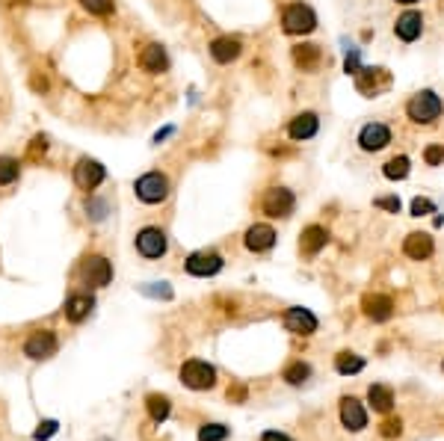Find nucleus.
Masks as SVG:
<instances>
[{"mask_svg": "<svg viewBox=\"0 0 444 441\" xmlns=\"http://www.w3.org/2000/svg\"><path fill=\"white\" fill-rule=\"evenodd\" d=\"M275 246V231L270 225H252L249 231H246V249L249 252H266Z\"/></svg>", "mask_w": 444, "mask_h": 441, "instance_id": "20", "label": "nucleus"}, {"mask_svg": "<svg viewBox=\"0 0 444 441\" xmlns=\"http://www.w3.org/2000/svg\"><path fill=\"white\" fill-rule=\"evenodd\" d=\"M104 178H107V169L98 160H92V158H81V160H77V166H74V184L81 190L89 193V190L101 187Z\"/></svg>", "mask_w": 444, "mask_h": 441, "instance_id": "6", "label": "nucleus"}, {"mask_svg": "<svg viewBox=\"0 0 444 441\" xmlns=\"http://www.w3.org/2000/svg\"><path fill=\"white\" fill-rule=\"evenodd\" d=\"M56 347H59V341H56V335L54 332H36V335H30L27 338V344H24V352L30 358H36V361H42V358H51L54 352H56Z\"/></svg>", "mask_w": 444, "mask_h": 441, "instance_id": "11", "label": "nucleus"}, {"mask_svg": "<svg viewBox=\"0 0 444 441\" xmlns=\"http://www.w3.org/2000/svg\"><path fill=\"white\" fill-rule=\"evenodd\" d=\"M261 441H293L290 435H284V433H275V429H270V433H264Z\"/></svg>", "mask_w": 444, "mask_h": 441, "instance_id": "40", "label": "nucleus"}, {"mask_svg": "<svg viewBox=\"0 0 444 441\" xmlns=\"http://www.w3.org/2000/svg\"><path fill=\"white\" fill-rule=\"evenodd\" d=\"M317 127H320V119L314 113H299L296 119L288 125V133H290V140L296 142H305V140H311L314 133H317Z\"/></svg>", "mask_w": 444, "mask_h": 441, "instance_id": "18", "label": "nucleus"}, {"mask_svg": "<svg viewBox=\"0 0 444 441\" xmlns=\"http://www.w3.org/2000/svg\"><path fill=\"white\" fill-rule=\"evenodd\" d=\"M83 279H86V284H92V288H107V284L113 281L110 261H107L104 255H92V258H86V263H83Z\"/></svg>", "mask_w": 444, "mask_h": 441, "instance_id": "9", "label": "nucleus"}, {"mask_svg": "<svg viewBox=\"0 0 444 441\" xmlns=\"http://www.w3.org/2000/svg\"><path fill=\"white\" fill-rule=\"evenodd\" d=\"M134 190H136V199L140 202L160 204V202H166V195H169V178H166L163 172H145L142 178H136Z\"/></svg>", "mask_w": 444, "mask_h": 441, "instance_id": "3", "label": "nucleus"}, {"mask_svg": "<svg viewBox=\"0 0 444 441\" xmlns=\"http://www.w3.org/2000/svg\"><path fill=\"white\" fill-rule=\"evenodd\" d=\"M377 208L391 211V213H400V199H397V195H382V199H377Z\"/></svg>", "mask_w": 444, "mask_h": 441, "instance_id": "39", "label": "nucleus"}, {"mask_svg": "<svg viewBox=\"0 0 444 441\" xmlns=\"http://www.w3.org/2000/svg\"><path fill=\"white\" fill-rule=\"evenodd\" d=\"M397 3H403V6H412V3H418V0H397Z\"/></svg>", "mask_w": 444, "mask_h": 441, "instance_id": "44", "label": "nucleus"}, {"mask_svg": "<svg viewBox=\"0 0 444 441\" xmlns=\"http://www.w3.org/2000/svg\"><path fill=\"white\" fill-rule=\"evenodd\" d=\"M222 270V255L220 252H193L190 258H187V272L190 276H202V279H207V276H216V272Z\"/></svg>", "mask_w": 444, "mask_h": 441, "instance_id": "8", "label": "nucleus"}, {"mask_svg": "<svg viewBox=\"0 0 444 441\" xmlns=\"http://www.w3.org/2000/svg\"><path fill=\"white\" fill-rule=\"evenodd\" d=\"M355 86H359L361 95L377 98V95H382V92L391 86V74L385 72V68H370V65H364V68H359V72H355Z\"/></svg>", "mask_w": 444, "mask_h": 441, "instance_id": "4", "label": "nucleus"}, {"mask_svg": "<svg viewBox=\"0 0 444 441\" xmlns=\"http://www.w3.org/2000/svg\"><path fill=\"white\" fill-rule=\"evenodd\" d=\"M95 308V299L92 297H72L65 302V317L72 323H81L89 317V311Z\"/></svg>", "mask_w": 444, "mask_h": 441, "instance_id": "25", "label": "nucleus"}, {"mask_svg": "<svg viewBox=\"0 0 444 441\" xmlns=\"http://www.w3.org/2000/svg\"><path fill=\"white\" fill-rule=\"evenodd\" d=\"M444 110V104H441V98L436 92H418V95H412V101L406 104V113H409V119L414 125H432L441 116Z\"/></svg>", "mask_w": 444, "mask_h": 441, "instance_id": "1", "label": "nucleus"}, {"mask_svg": "<svg viewBox=\"0 0 444 441\" xmlns=\"http://www.w3.org/2000/svg\"><path fill=\"white\" fill-rule=\"evenodd\" d=\"M81 3H83V9L89 15H101V18L110 15L116 9V0H81Z\"/></svg>", "mask_w": 444, "mask_h": 441, "instance_id": "32", "label": "nucleus"}, {"mask_svg": "<svg viewBox=\"0 0 444 441\" xmlns=\"http://www.w3.org/2000/svg\"><path fill=\"white\" fill-rule=\"evenodd\" d=\"M240 51H243V45H240V39H234V36H220V39H213L211 42V56L216 63H222V65L237 60Z\"/></svg>", "mask_w": 444, "mask_h": 441, "instance_id": "17", "label": "nucleus"}, {"mask_svg": "<svg viewBox=\"0 0 444 441\" xmlns=\"http://www.w3.org/2000/svg\"><path fill=\"white\" fill-rule=\"evenodd\" d=\"M284 326H288V332H293V335H314V332H317V317H314L308 308H288Z\"/></svg>", "mask_w": 444, "mask_h": 441, "instance_id": "13", "label": "nucleus"}, {"mask_svg": "<svg viewBox=\"0 0 444 441\" xmlns=\"http://www.w3.org/2000/svg\"><path fill=\"white\" fill-rule=\"evenodd\" d=\"M335 367H338V374L352 376V374H361V370H364V358L355 356V352H338V358H335Z\"/></svg>", "mask_w": 444, "mask_h": 441, "instance_id": "26", "label": "nucleus"}, {"mask_svg": "<svg viewBox=\"0 0 444 441\" xmlns=\"http://www.w3.org/2000/svg\"><path fill=\"white\" fill-rule=\"evenodd\" d=\"M379 433H382L385 438H397V435L403 433V420H400V418H388V420H382Z\"/></svg>", "mask_w": 444, "mask_h": 441, "instance_id": "34", "label": "nucleus"}, {"mask_svg": "<svg viewBox=\"0 0 444 441\" xmlns=\"http://www.w3.org/2000/svg\"><path fill=\"white\" fill-rule=\"evenodd\" d=\"M18 175H21V163L15 158H0V184H3V187L18 181Z\"/></svg>", "mask_w": 444, "mask_h": 441, "instance_id": "29", "label": "nucleus"}, {"mask_svg": "<svg viewBox=\"0 0 444 441\" xmlns=\"http://www.w3.org/2000/svg\"><path fill=\"white\" fill-rule=\"evenodd\" d=\"M33 89H47V80H45V77H36V80H33Z\"/></svg>", "mask_w": 444, "mask_h": 441, "instance_id": "43", "label": "nucleus"}, {"mask_svg": "<svg viewBox=\"0 0 444 441\" xmlns=\"http://www.w3.org/2000/svg\"><path fill=\"white\" fill-rule=\"evenodd\" d=\"M308 376H311V367L305 365V361H296V365H290L288 370H284V379H288L290 385H302Z\"/></svg>", "mask_w": 444, "mask_h": 441, "instance_id": "30", "label": "nucleus"}, {"mask_svg": "<svg viewBox=\"0 0 444 441\" xmlns=\"http://www.w3.org/2000/svg\"><path fill=\"white\" fill-rule=\"evenodd\" d=\"M326 240H329V231L320 228V225H308L299 237V252L305 258H311V255H317L326 246Z\"/></svg>", "mask_w": 444, "mask_h": 441, "instance_id": "21", "label": "nucleus"}, {"mask_svg": "<svg viewBox=\"0 0 444 441\" xmlns=\"http://www.w3.org/2000/svg\"><path fill=\"white\" fill-rule=\"evenodd\" d=\"M145 406H148V415H151L157 424H160V420H166L169 418V400L166 397H160V394H148V400H145Z\"/></svg>", "mask_w": 444, "mask_h": 441, "instance_id": "28", "label": "nucleus"}, {"mask_svg": "<svg viewBox=\"0 0 444 441\" xmlns=\"http://www.w3.org/2000/svg\"><path fill=\"white\" fill-rule=\"evenodd\" d=\"M293 63H296V68H302V72H317L320 63H323V51L317 45H296L293 47Z\"/></svg>", "mask_w": 444, "mask_h": 441, "instance_id": "23", "label": "nucleus"}, {"mask_svg": "<svg viewBox=\"0 0 444 441\" xmlns=\"http://www.w3.org/2000/svg\"><path fill=\"white\" fill-rule=\"evenodd\" d=\"M423 160H427V166L444 163V145H430V149L423 151Z\"/></svg>", "mask_w": 444, "mask_h": 441, "instance_id": "37", "label": "nucleus"}, {"mask_svg": "<svg viewBox=\"0 0 444 441\" xmlns=\"http://www.w3.org/2000/svg\"><path fill=\"white\" fill-rule=\"evenodd\" d=\"M409 166H412L409 158H403V154H400V158H391L388 163L382 166V175H385L388 181H403V178L409 175Z\"/></svg>", "mask_w": 444, "mask_h": 441, "instance_id": "27", "label": "nucleus"}, {"mask_svg": "<svg viewBox=\"0 0 444 441\" xmlns=\"http://www.w3.org/2000/svg\"><path fill=\"white\" fill-rule=\"evenodd\" d=\"M296 208V199H293V193L290 190H284V187H273V190H266L264 193V213L266 217H290Z\"/></svg>", "mask_w": 444, "mask_h": 441, "instance_id": "7", "label": "nucleus"}, {"mask_svg": "<svg viewBox=\"0 0 444 441\" xmlns=\"http://www.w3.org/2000/svg\"><path fill=\"white\" fill-rule=\"evenodd\" d=\"M388 142H391V131H388V125H382V122L364 125L359 133V145L364 151H382Z\"/></svg>", "mask_w": 444, "mask_h": 441, "instance_id": "12", "label": "nucleus"}, {"mask_svg": "<svg viewBox=\"0 0 444 441\" xmlns=\"http://www.w3.org/2000/svg\"><path fill=\"white\" fill-rule=\"evenodd\" d=\"M56 429H59L56 420H42V424H39V429L33 433V438H36V441H47V438L56 433Z\"/></svg>", "mask_w": 444, "mask_h": 441, "instance_id": "35", "label": "nucleus"}, {"mask_svg": "<svg viewBox=\"0 0 444 441\" xmlns=\"http://www.w3.org/2000/svg\"><path fill=\"white\" fill-rule=\"evenodd\" d=\"M181 382L187 388L193 391H204V388H213L216 382V370L207 365V361H187L181 367Z\"/></svg>", "mask_w": 444, "mask_h": 441, "instance_id": "5", "label": "nucleus"}, {"mask_svg": "<svg viewBox=\"0 0 444 441\" xmlns=\"http://www.w3.org/2000/svg\"><path fill=\"white\" fill-rule=\"evenodd\" d=\"M45 151H47V136H45V133L33 136V142H30V151H27V158H30V160H39V158H42Z\"/></svg>", "mask_w": 444, "mask_h": 441, "instance_id": "33", "label": "nucleus"}, {"mask_svg": "<svg viewBox=\"0 0 444 441\" xmlns=\"http://www.w3.org/2000/svg\"><path fill=\"white\" fill-rule=\"evenodd\" d=\"M361 308H364V314L377 323H385L394 314V302H391V297H385V293H368V297L361 299Z\"/></svg>", "mask_w": 444, "mask_h": 441, "instance_id": "16", "label": "nucleus"}, {"mask_svg": "<svg viewBox=\"0 0 444 441\" xmlns=\"http://www.w3.org/2000/svg\"><path fill=\"white\" fill-rule=\"evenodd\" d=\"M347 72H352V74L359 72V54H355V51L347 56Z\"/></svg>", "mask_w": 444, "mask_h": 441, "instance_id": "42", "label": "nucleus"}, {"mask_svg": "<svg viewBox=\"0 0 444 441\" xmlns=\"http://www.w3.org/2000/svg\"><path fill=\"white\" fill-rule=\"evenodd\" d=\"M341 424L347 429H352V433H359V429L368 427V411L361 409V403L355 397L341 400Z\"/></svg>", "mask_w": 444, "mask_h": 441, "instance_id": "15", "label": "nucleus"}, {"mask_svg": "<svg viewBox=\"0 0 444 441\" xmlns=\"http://www.w3.org/2000/svg\"><path fill=\"white\" fill-rule=\"evenodd\" d=\"M368 400H370L373 411H379V415H388L391 406H394V391L385 388V385H370L368 388Z\"/></svg>", "mask_w": 444, "mask_h": 441, "instance_id": "24", "label": "nucleus"}, {"mask_svg": "<svg viewBox=\"0 0 444 441\" xmlns=\"http://www.w3.org/2000/svg\"><path fill=\"white\" fill-rule=\"evenodd\" d=\"M86 211L92 219H104L107 217V202H98V199H89L86 202Z\"/></svg>", "mask_w": 444, "mask_h": 441, "instance_id": "38", "label": "nucleus"}, {"mask_svg": "<svg viewBox=\"0 0 444 441\" xmlns=\"http://www.w3.org/2000/svg\"><path fill=\"white\" fill-rule=\"evenodd\" d=\"M421 30H423V18H421V12H403L400 18H397V24H394V33H397V39H403V42H414V39L421 36Z\"/></svg>", "mask_w": 444, "mask_h": 441, "instance_id": "19", "label": "nucleus"}, {"mask_svg": "<svg viewBox=\"0 0 444 441\" xmlns=\"http://www.w3.org/2000/svg\"><path fill=\"white\" fill-rule=\"evenodd\" d=\"M145 293H151V297H163V299H169V297H172V290H169V288H145Z\"/></svg>", "mask_w": 444, "mask_h": 441, "instance_id": "41", "label": "nucleus"}, {"mask_svg": "<svg viewBox=\"0 0 444 441\" xmlns=\"http://www.w3.org/2000/svg\"><path fill=\"white\" fill-rule=\"evenodd\" d=\"M403 252H406L412 261H427L432 255V237L423 231H414L406 237V243H403Z\"/></svg>", "mask_w": 444, "mask_h": 441, "instance_id": "22", "label": "nucleus"}, {"mask_svg": "<svg viewBox=\"0 0 444 441\" xmlns=\"http://www.w3.org/2000/svg\"><path fill=\"white\" fill-rule=\"evenodd\" d=\"M169 249V243H166V234L160 228H142L136 234V252L145 255V258H160Z\"/></svg>", "mask_w": 444, "mask_h": 441, "instance_id": "10", "label": "nucleus"}, {"mask_svg": "<svg viewBox=\"0 0 444 441\" xmlns=\"http://www.w3.org/2000/svg\"><path fill=\"white\" fill-rule=\"evenodd\" d=\"M229 438V427L222 424H204L199 429V441H225Z\"/></svg>", "mask_w": 444, "mask_h": 441, "instance_id": "31", "label": "nucleus"}, {"mask_svg": "<svg viewBox=\"0 0 444 441\" xmlns=\"http://www.w3.org/2000/svg\"><path fill=\"white\" fill-rule=\"evenodd\" d=\"M282 27H284V33H290V36L314 33L317 15H314V9L305 6V3H290V6H284V12H282Z\"/></svg>", "mask_w": 444, "mask_h": 441, "instance_id": "2", "label": "nucleus"}, {"mask_svg": "<svg viewBox=\"0 0 444 441\" xmlns=\"http://www.w3.org/2000/svg\"><path fill=\"white\" fill-rule=\"evenodd\" d=\"M432 211H436V204H432L430 199H421L418 195V199L412 202V217H427V213H432Z\"/></svg>", "mask_w": 444, "mask_h": 441, "instance_id": "36", "label": "nucleus"}, {"mask_svg": "<svg viewBox=\"0 0 444 441\" xmlns=\"http://www.w3.org/2000/svg\"><path fill=\"white\" fill-rule=\"evenodd\" d=\"M140 68L148 74H163L169 68V56H166L163 45H145L140 51Z\"/></svg>", "mask_w": 444, "mask_h": 441, "instance_id": "14", "label": "nucleus"}]
</instances>
